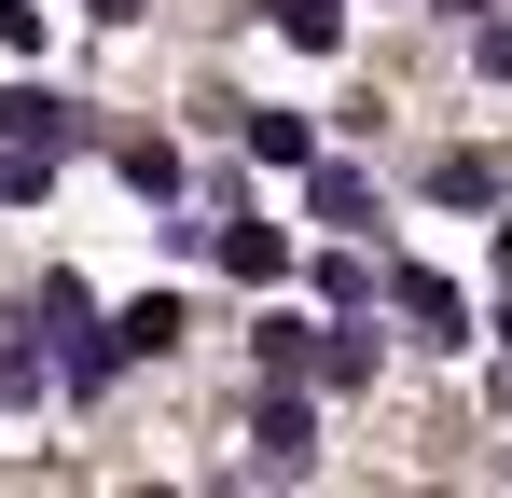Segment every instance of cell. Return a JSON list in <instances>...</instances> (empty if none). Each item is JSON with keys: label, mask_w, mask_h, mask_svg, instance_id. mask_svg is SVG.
<instances>
[{"label": "cell", "mask_w": 512, "mask_h": 498, "mask_svg": "<svg viewBox=\"0 0 512 498\" xmlns=\"http://www.w3.org/2000/svg\"><path fill=\"white\" fill-rule=\"evenodd\" d=\"M84 14H111V28H139V14H153V0H84Z\"/></svg>", "instance_id": "14"}, {"label": "cell", "mask_w": 512, "mask_h": 498, "mask_svg": "<svg viewBox=\"0 0 512 498\" xmlns=\"http://www.w3.org/2000/svg\"><path fill=\"white\" fill-rule=\"evenodd\" d=\"M305 208H319V222L346 236V222H374V180H360L346 153H319V166H305Z\"/></svg>", "instance_id": "6"}, {"label": "cell", "mask_w": 512, "mask_h": 498, "mask_svg": "<svg viewBox=\"0 0 512 498\" xmlns=\"http://www.w3.org/2000/svg\"><path fill=\"white\" fill-rule=\"evenodd\" d=\"M111 166H125V194L180 208V139H111Z\"/></svg>", "instance_id": "9"}, {"label": "cell", "mask_w": 512, "mask_h": 498, "mask_svg": "<svg viewBox=\"0 0 512 498\" xmlns=\"http://www.w3.org/2000/svg\"><path fill=\"white\" fill-rule=\"evenodd\" d=\"M208 249H222L250 291H277V277H291V236H277V222H208Z\"/></svg>", "instance_id": "5"}, {"label": "cell", "mask_w": 512, "mask_h": 498, "mask_svg": "<svg viewBox=\"0 0 512 498\" xmlns=\"http://www.w3.org/2000/svg\"><path fill=\"white\" fill-rule=\"evenodd\" d=\"M236 139H250V166H319V125L305 111H236Z\"/></svg>", "instance_id": "7"}, {"label": "cell", "mask_w": 512, "mask_h": 498, "mask_svg": "<svg viewBox=\"0 0 512 498\" xmlns=\"http://www.w3.org/2000/svg\"><path fill=\"white\" fill-rule=\"evenodd\" d=\"M388 305L416 319V346H471V291H457V277H429V263H402V277H388Z\"/></svg>", "instance_id": "2"}, {"label": "cell", "mask_w": 512, "mask_h": 498, "mask_svg": "<svg viewBox=\"0 0 512 498\" xmlns=\"http://www.w3.org/2000/svg\"><path fill=\"white\" fill-rule=\"evenodd\" d=\"M250 443H263V471H305V457H319V415H305L291 388H277V374H263V402H250Z\"/></svg>", "instance_id": "3"}, {"label": "cell", "mask_w": 512, "mask_h": 498, "mask_svg": "<svg viewBox=\"0 0 512 498\" xmlns=\"http://www.w3.org/2000/svg\"><path fill=\"white\" fill-rule=\"evenodd\" d=\"M111 332H125V360H167V346H180V291H139Z\"/></svg>", "instance_id": "11"}, {"label": "cell", "mask_w": 512, "mask_h": 498, "mask_svg": "<svg viewBox=\"0 0 512 498\" xmlns=\"http://www.w3.org/2000/svg\"><path fill=\"white\" fill-rule=\"evenodd\" d=\"M277 42L291 56H346V0H277Z\"/></svg>", "instance_id": "10"}, {"label": "cell", "mask_w": 512, "mask_h": 498, "mask_svg": "<svg viewBox=\"0 0 512 498\" xmlns=\"http://www.w3.org/2000/svg\"><path fill=\"white\" fill-rule=\"evenodd\" d=\"M499 346H512V305H499Z\"/></svg>", "instance_id": "15"}, {"label": "cell", "mask_w": 512, "mask_h": 498, "mask_svg": "<svg viewBox=\"0 0 512 498\" xmlns=\"http://www.w3.org/2000/svg\"><path fill=\"white\" fill-rule=\"evenodd\" d=\"M429 208H499V153H429Z\"/></svg>", "instance_id": "8"}, {"label": "cell", "mask_w": 512, "mask_h": 498, "mask_svg": "<svg viewBox=\"0 0 512 498\" xmlns=\"http://www.w3.org/2000/svg\"><path fill=\"white\" fill-rule=\"evenodd\" d=\"M0 139H14V153H84L97 125H84V97H56V83H14V97H0Z\"/></svg>", "instance_id": "1"}, {"label": "cell", "mask_w": 512, "mask_h": 498, "mask_svg": "<svg viewBox=\"0 0 512 498\" xmlns=\"http://www.w3.org/2000/svg\"><path fill=\"white\" fill-rule=\"evenodd\" d=\"M42 346H56L42 319H0V402H28V374H42Z\"/></svg>", "instance_id": "12"}, {"label": "cell", "mask_w": 512, "mask_h": 498, "mask_svg": "<svg viewBox=\"0 0 512 498\" xmlns=\"http://www.w3.org/2000/svg\"><path fill=\"white\" fill-rule=\"evenodd\" d=\"M485 70H499V83H512V14H485Z\"/></svg>", "instance_id": "13"}, {"label": "cell", "mask_w": 512, "mask_h": 498, "mask_svg": "<svg viewBox=\"0 0 512 498\" xmlns=\"http://www.w3.org/2000/svg\"><path fill=\"white\" fill-rule=\"evenodd\" d=\"M319 360H333V332H319V319H263V332H250V374H277V388H305Z\"/></svg>", "instance_id": "4"}]
</instances>
